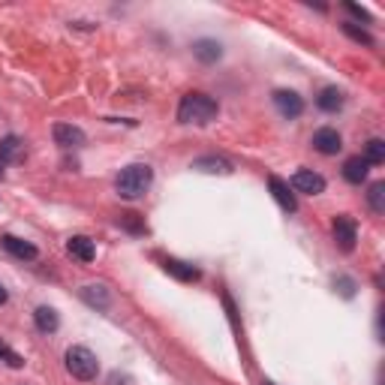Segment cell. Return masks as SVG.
Instances as JSON below:
<instances>
[{"label": "cell", "instance_id": "1", "mask_svg": "<svg viewBox=\"0 0 385 385\" xmlns=\"http://www.w3.org/2000/svg\"><path fill=\"white\" fill-rule=\"evenodd\" d=\"M217 112H220V106H217V99H211L208 94H199L192 91L181 99V106H178V121L181 124H211L217 118Z\"/></svg>", "mask_w": 385, "mask_h": 385}, {"label": "cell", "instance_id": "2", "mask_svg": "<svg viewBox=\"0 0 385 385\" xmlns=\"http://www.w3.org/2000/svg\"><path fill=\"white\" fill-rule=\"evenodd\" d=\"M151 181H153L151 166L133 163V166H126V169H121L118 181H114V190H118V196H124V199H139V196H145L148 192Z\"/></svg>", "mask_w": 385, "mask_h": 385}, {"label": "cell", "instance_id": "3", "mask_svg": "<svg viewBox=\"0 0 385 385\" xmlns=\"http://www.w3.org/2000/svg\"><path fill=\"white\" fill-rule=\"evenodd\" d=\"M67 370L75 376V379H82V382H91L97 379V355L87 349V346H72V349L67 352Z\"/></svg>", "mask_w": 385, "mask_h": 385}, {"label": "cell", "instance_id": "4", "mask_svg": "<svg viewBox=\"0 0 385 385\" xmlns=\"http://www.w3.org/2000/svg\"><path fill=\"white\" fill-rule=\"evenodd\" d=\"M335 241L343 253H352L355 250V241H358V226L349 214H340L335 217Z\"/></svg>", "mask_w": 385, "mask_h": 385}, {"label": "cell", "instance_id": "5", "mask_svg": "<svg viewBox=\"0 0 385 385\" xmlns=\"http://www.w3.org/2000/svg\"><path fill=\"white\" fill-rule=\"evenodd\" d=\"M292 190L307 192V196H319V192L325 190V178L316 175L313 169H298L292 175Z\"/></svg>", "mask_w": 385, "mask_h": 385}, {"label": "cell", "instance_id": "6", "mask_svg": "<svg viewBox=\"0 0 385 385\" xmlns=\"http://www.w3.org/2000/svg\"><path fill=\"white\" fill-rule=\"evenodd\" d=\"M313 148L319 153H325V157H335V153L343 148V139L337 130H331V126H322V130L313 133Z\"/></svg>", "mask_w": 385, "mask_h": 385}, {"label": "cell", "instance_id": "7", "mask_svg": "<svg viewBox=\"0 0 385 385\" xmlns=\"http://www.w3.org/2000/svg\"><path fill=\"white\" fill-rule=\"evenodd\" d=\"M274 106L277 112L283 114V118H298V114L304 112V99L295 94V91H274Z\"/></svg>", "mask_w": 385, "mask_h": 385}, {"label": "cell", "instance_id": "8", "mask_svg": "<svg viewBox=\"0 0 385 385\" xmlns=\"http://www.w3.org/2000/svg\"><path fill=\"white\" fill-rule=\"evenodd\" d=\"M268 187H271L274 199H277V205H280V208H283V211H289V214L298 211V202H295V192H292V187L283 181V178L271 175V181H268Z\"/></svg>", "mask_w": 385, "mask_h": 385}, {"label": "cell", "instance_id": "9", "mask_svg": "<svg viewBox=\"0 0 385 385\" xmlns=\"http://www.w3.org/2000/svg\"><path fill=\"white\" fill-rule=\"evenodd\" d=\"M55 142L60 148H82L85 145V133L79 130V126H72V124H55Z\"/></svg>", "mask_w": 385, "mask_h": 385}, {"label": "cell", "instance_id": "10", "mask_svg": "<svg viewBox=\"0 0 385 385\" xmlns=\"http://www.w3.org/2000/svg\"><path fill=\"white\" fill-rule=\"evenodd\" d=\"M67 250H70V256H75L79 262H94V256H97L94 241H91V238H85V235L70 238V241H67Z\"/></svg>", "mask_w": 385, "mask_h": 385}, {"label": "cell", "instance_id": "11", "mask_svg": "<svg viewBox=\"0 0 385 385\" xmlns=\"http://www.w3.org/2000/svg\"><path fill=\"white\" fill-rule=\"evenodd\" d=\"M163 268H166V271H169L172 277L184 280V283H196V280L202 277L199 268H192V265H187V262H181V259H166Z\"/></svg>", "mask_w": 385, "mask_h": 385}, {"label": "cell", "instance_id": "12", "mask_svg": "<svg viewBox=\"0 0 385 385\" xmlns=\"http://www.w3.org/2000/svg\"><path fill=\"white\" fill-rule=\"evenodd\" d=\"M4 247L6 253H12L16 259H36V247L31 241H24V238H16V235H4Z\"/></svg>", "mask_w": 385, "mask_h": 385}, {"label": "cell", "instance_id": "13", "mask_svg": "<svg viewBox=\"0 0 385 385\" xmlns=\"http://www.w3.org/2000/svg\"><path fill=\"white\" fill-rule=\"evenodd\" d=\"M343 102H346V97H343L340 87H325V91L316 97V106L322 109V112H331V114L340 112V109H343Z\"/></svg>", "mask_w": 385, "mask_h": 385}, {"label": "cell", "instance_id": "14", "mask_svg": "<svg viewBox=\"0 0 385 385\" xmlns=\"http://www.w3.org/2000/svg\"><path fill=\"white\" fill-rule=\"evenodd\" d=\"M33 322H36V328H40V331H45V335H55L58 325H60V319H58L55 307H36Z\"/></svg>", "mask_w": 385, "mask_h": 385}, {"label": "cell", "instance_id": "15", "mask_svg": "<svg viewBox=\"0 0 385 385\" xmlns=\"http://www.w3.org/2000/svg\"><path fill=\"white\" fill-rule=\"evenodd\" d=\"M192 169L211 172V175H229V172H232V163L223 160V157H199L196 163H192Z\"/></svg>", "mask_w": 385, "mask_h": 385}, {"label": "cell", "instance_id": "16", "mask_svg": "<svg viewBox=\"0 0 385 385\" xmlns=\"http://www.w3.org/2000/svg\"><path fill=\"white\" fill-rule=\"evenodd\" d=\"M343 178L349 184H362L364 178H367V163H364V157H349L343 163Z\"/></svg>", "mask_w": 385, "mask_h": 385}, {"label": "cell", "instance_id": "17", "mask_svg": "<svg viewBox=\"0 0 385 385\" xmlns=\"http://www.w3.org/2000/svg\"><path fill=\"white\" fill-rule=\"evenodd\" d=\"M192 55H196L202 63H214V60H220L223 48H220V43H214V40H199L196 45H192Z\"/></svg>", "mask_w": 385, "mask_h": 385}, {"label": "cell", "instance_id": "18", "mask_svg": "<svg viewBox=\"0 0 385 385\" xmlns=\"http://www.w3.org/2000/svg\"><path fill=\"white\" fill-rule=\"evenodd\" d=\"M82 298L91 304V307H97V310H106V307H109V292H106V286H85V289H82Z\"/></svg>", "mask_w": 385, "mask_h": 385}, {"label": "cell", "instance_id": "19", "mask_svg": "<svg viewBox=\"0 0 385 385\" xmlns=\"http://www.w3.org/2000/svg\"><path fill=\"white\" fill-rule=\"evenodd\" d=\"M364 163L367 166H382L385 163V142L382 139H370L364 148Z\"/></svg>", "mask_w": 385, "mask_h": 385}, {"label": "cell", "instance_id": "20", "mask_svg": "<svg viewBox=\"0 0 385 385\" xmlns=\"http://www.w3.org/2000/svg\"><path fill=\"white\" fill-rule=\"evenodd\" d=\"M367 202H370V208H374L376 214H382V211H385V184H382V181H376L374 187H370Z\"/></svg>", "mask_w": 385, "mask_h": 385}, {"label": "cell", "instance_id": "21", "mask_svg": "<svg viewBox=\"0 0 385 385\" xmlns=\"http://www.w3.org/2000/svg\"><path fill=\"white\" fill-rule=\"evenodd\" d=\"M18 148H21V142L16 136H6L4 142H0V163H6V160H12L18 153Z\"/></svg>", "mask_w": 385, "mask_h": 385}, {"label": "cell", "instance_id": "22", "mask_svg": "<svg viewBox=\"0 0 385 385\" xmlns=\"http://www.w3.org/2000/svg\"><path fill=\"white\" fill-rule=\"evenodd\" d=\"M0 362H6L9 367H16V370H18V367H24V358H21L18 352H12L4 340H0Z\"/></svg>", "mask_w": 385, "mask_h": 385}, {"label": "cell", "instance_id": "23", "mask_svg": "<svg viewBox=\"0 0 385 385\" xmlns=\"http://www.w3.org/2000/svg\"><path fill=\"white\" fill-rule=\"evenodd\" d=\"M121 223L130 229V232H145V223L139 220V214H133V211H130V214H124V217H121Z\"/></svg>", "mask_w": 385, "mask_h": 385}, {"label": "cell", "instance_id": "24", "mask_svg": "<svg viewBox=\"0 0 385 385\" xmlns=\"http://www.w3.org/2000/svg\"><path fill=\"white\" fill-rule=\"evenodd\" d=\"M343 31H346V33H349V36H352V40H355V43H364L367 48H370V45H374V40H370V36H367L364 31H358V28H355V24H343Z\"/></svg>", "mask_w": 385, "mask_h": 385}, {"label": "cell", "instance_id": "25", "mask_svg": "<svg viewBox=\"0 0 385 385\" xmlns=\"http://www.w3.org/2000/svg\"><path fill=\"white\" fill-rule=\"evenodd\" d=\"M346 9H349L355 18H362V21H370V12H364L362 6H355V4H346Z\"/></svg>", "mask_w": 385, "mask_h": 385}, {"label": "cell", "instance_id": "26", "mask_svg": "<svg viewBox=\"0 0 385 385\" xmlns=\"http://www.w3.org/2000/svg\"><path fill=\"white\" fill-rule=\"evenodd\" d=\"M112 385H130V376H121V374H112V379H109Z\"/></svg>", "mask_w": 385, "mask_h": 385}, {"label": "cell", "instance_id": "27", "mask_svg": "<svg viewBox=\"0 0 385 385\" xmlns=\"http://www.w3.org/2000/svg\"><path fill=\"white\" fill-rule=\"evenodd\" d=\"M340 286H343V295H346V298H352V280H340Z\"/></svg>", "mask_w": 385, "mask_h": 385}, {"label": "cell", "instance_id": "28", "mask_svg": "<svg viewBox=\"0 0 385 385\" xmlns=\"http://www.w3.org/2000/svg\"><path fill=\"white\" fill-rule=\"evenodd\" d=\"M6 298H9V295H6V289L0 286V304H6Z\"/></svg>", "mask_w": 385, "mask_h": 385}, {"label": "cell", "instance_id": "29", "mask_svg": "<svg viewBox=\"0 0 385 385\" xmlns=\"http://www.w3.org/2000/svg\"><path fill=\"white\" fill-rule=\"evenodd\" d=\"M0 178H4V163H0Z\"/></svg>", "mask_w": 385, "mask_h": 385}, {"label": "cell", "instance_id": "30", "mask_svg": "<svg viewBox=\"0 0 385 385\" xmlns=\"http://www.w3.org/2000/svg\"><path fill=\"white\" fill-rule=\"evenodd\" d=\"M262 385H271V382H262Z\"/></svg>", "mask_w": 385, "mask_h": 385}]
</instances>
